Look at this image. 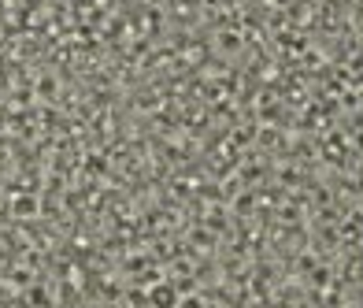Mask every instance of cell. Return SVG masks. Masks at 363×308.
<instances>
[{
  "instance_id": "3957f363",
  "label": "cell",
  "mask_w": 363,
  "mask_h": 308,
  "mask_svg": "<svg viewBox=\"0 0 363 308\" xmlns=\"http://www.w3.org/2000/svg\"><path fill=\"white\" fill-rule=\"evenodd\" d=\"M359 23H363V11H359Z\"/></svg>"
},
{
  "instance_id": "6da1fadb",
  "label": "cell",
  "mask_w": 363,
  "mask_h": 308,
  "mask_svg": "<svg viewBox=\"0 0 363 308\" xmlns=\"http://www.w3.org/2000/svg\"><path fill=\"white\" fill-rule=\"evenodd\" d=\"M359 275H363V256H359Z\"/></svg>"
},
{
  "instance_id": "7a4b0ae2",
  "label": "cell",
  "mask_w": 363,
  "mask_h": 308,
  "mask_svg": "<svg viewBox=\"0 0 363 308\" xmlns=\"http://www.w3.org/2000/svg\"><path fill=\"white\" fill-rule=\"evenodd\" d=\"M359 216H363V204H359Z\"/></svg>"
}]
</instances>
